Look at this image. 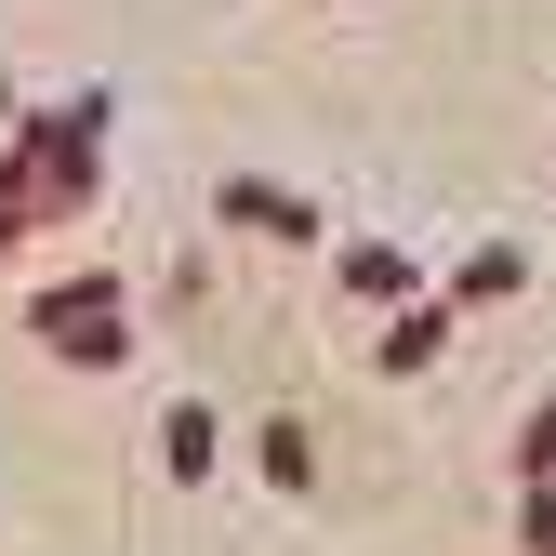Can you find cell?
Wrapping results in <instances>:
<instances>
[{
	"label": "cell",
	"mask_w": 556,
	"mask_h": 556,
	"mask_svg": "<svg viewBox=\"0 0 556 556\" xmlns=\"http://www.w3.org/2000/svg\"><path fill=\"white\" fill-rule=\"evenodd\" d=\"M213 213L252 226V239H278V252H318V213H305L292 186H265V173H226V186H213Z\"/></svg>",
	"instance_id": "8992f818"
},
{
	"label": "cell",
	"mask_w": 556,
	"mask_h": 556,
	"mask_svg": "<svg viewBox=\"0 0 556 556\" xmlns=\"http://www.w3.org/2000/svg\"><path fill=\"white\" fill-rule=\"evenodd\" d=\"M14 119H27V106H14V80H0V132H14Z\"/></svg>",
	"instance_id": "30bf717a"
},
{
	"label": "cell",
	"mask_w": 556,
	"mask_h": 556,
	"mask_svg": "<svg viewBox=\"0 0 556 556\" xmlns=\"http://www.w3.org/2000/svg\"><path fill=\"white\" fill-rule=\"evenodd\" d=\"M213 464H226V425H213L199 397H173V410H160V477H173V491H199Z\"/></svg>",
	"instance_id": "52a82bcc"
},
{
	"label": "cell",
	"mask_w": 556,
	"mask_h": 556,
	"mask_svg": "<svg viewBox=\"0 0 556 556\" xmlns=\"http://www.w3.org/2000/svg\"><path fill=\"white\" fill-rule=\"evenodd\" d=\"M252 464H265V491H318V438L292 425V410H265V438H252Z\"/></svg>",
	"instance_id": "ba28073f"
},
{
	"label": "cell",
	"mask_w": 556,
	"mask_h": 556,
	"mask_svg": "<svg viewBox=\"0 0 556 556\" xmlns=\"http://www.w3.org/2000/svg\"><path fill=\"white\" fill-rule=\"evenodd\" d=\"M27 331L53 344L66 371H119L132 358V305H119V278L93 265V278H66V292H27Z\"/></svg>",
	"instance_id": "7a4b0ae2"
},
{
	"label": "cell",
	"mask_w": 556,
	"mask_h": 556,
	"mask_svg": "<svg viewBox=\"0 0 556 556\" xmlns=\"http://www.w3.org/2000/svg\"><path fill=\"white\" fill-rule=\"evenodd\" d=\"M451 331H464V318H451L438 292H410V305H384V318H371V371H384V384H425V371L451 358Z\"/></svg>",
	"instance_id": "3957f363"
},
{
	"label": "cell",
	"mask_w": 556,
	"mask_h": 556,
	"mask_svg": "<svg viewBox=\"0 0 556 556\" xmlns=\"http://www.w3.org/2000/svg\"><path fill=\"white\" fill-rule=\"evenodd\" d=\"M504 477H556V384H543V410L517 425V451H504Z\"/></svg>",
	"instance_id": "9c48e42d"
},
{
	"label": "cell",
	"mask_w": 556,
	"mask_h": 556,
	"mask_svg": "<svg viewBox=\"0 0 556 556\" xmlns=\"http://www.w3.org/2000/svg\"><path fill=\"white\" fill-rule=\"evenodd\" d=\"M331 292L358 305V318H384V305H410V292H438V278L410 265L397 239H344V252H331Z\"/></svg>",
	"instance_id": "277c9868"
},
{
	"label": "cell",
	"mask_w": 556,
	"mask_h": 556,
	"mask_svg": "<svg viewBox=\"0 0 556 556\" xmlns=\"http://www.w3.org/2000/svg\"><path fill=\"white\" fill-rule=\"evenodd\" d=\"M106 93H66L40 119L0 132V265H27L66 213H93V186H106Z\"/></svg>",
	"instance_id": "6da1fadb"
},
{
	"label": "cell",
	"mask_w": 556,
	"mask_h": 556,
	"mask_svg": "<svg viewBox=\"0 0 556 556\" xmlns=\"http://www.w3.org/2000/svg\"><path fill=\"white\" fill-rule=\"evenodd\" d=\"M517 292H530V252H517V239H477L464 265H438V305H451V318H491V305H517Z\"/></svg>",
	"instance_id": "5b68a950"
}]
</instances>
